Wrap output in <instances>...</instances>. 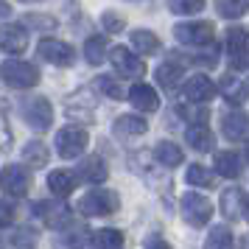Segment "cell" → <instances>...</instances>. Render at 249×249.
Masks as SVG:
<instances>
[{
  "instance_id": "obj_1",
  "label": "cell",
  "mask_w": 249,
  "mask_h": 249,
  "mask_svg": "<svg viewBox=\"0 0 249 249\" xmlns=\"http://www.w3.org/2000/svg\"><path fill=\"white\" fill-rule=\"evenodd\" d=\"M20 115H23V121L34 132H45L53 124V107L42 95H28V98H23L20 101Z\"/></svg>"
},
{
  "instance_id": "obj_2",
  "label": "cell",
  "mask_w": 249,
  "mask_h": 249,
  "mask_svg": "<svg viewBox=\"0 0 249 249\" xmlns=\"http://www.w3.org/2000/svg\"><path fill=\"white\" fill-rule=\"evenodd\" d=\"M118 207H121L118 193L107 191V188H95L87 196H81V202H79V210L84 215H90V218H101V215L118 213Z\"/></svg>"
},
{
  "instance_id": "obj_3",
  "label": "cell",
  "mask_w": 249,
  "mask_h": 249,
  "mask_svg": "<svg viewBox=\"0 0 249 249\" xmlns=\"http://www.w3.org/2000/svg\"><path fill=\"white\" fill-rule=\"evenodd\" d=\"M179 213H182V218L188 221L191 227H204L210 218H213V202L207 199V196H202V193H196V191H191V193H185L179 199Z\"/></svg>"
},
{
  "instance_id": "obj_4",
  "label": "cell",
  "mask_w": 249,
  "mask_h": 249,
  "mask_svg": "<svg viewBox=\"0 0 249 249\" xmlns=\"http://www.w3.org/2000/svg\"><path fill=\"white\" fill-rule=\"evenodd\" d=\"M3 81L9 87H17V90H28V87L39 84V70L31 62L9 59V62H3Z\"/></svg>"
},
{
  "instance_id": "obj_5",
  "label": "cell",
  "mask_w": 249,
  "mask_h": 249,
  "mask_svg": "<svg viewBox=\"0 0 249 249\" xmlns=\"http://www.w3.org/2000/svg\"><path fill=\"white\" fill-rule=\"evenodd\" d=\"M87 129L84 126H65L56 132V151L59 157L65 160H73V157H81L84 148H87Z\"/></svg>"
},
{
  "instance_id": "obj_6",
  "label": "cell",
  "mask_w": 249,
  "mask_h": 249,
  "mask_svg": "<svg viewBox=\"0 0 249 249\" xmlns=\"http://www.w3.org/2000/svg\"><path fill=\"white\" fill-rule=\"evenodd\" d=\"M227 59L232 70L249 68V31L247 28H230L227 31Z\"/></svg>"
},
{
  "instance_id": "obj_7",
  "label": "cell",
  "mask_w": 249,
  "mask_h": 249,
  "mask_svg": "<svg viewBox=\"0 0 249 249\" xmlns=\"http://www.w3.org/2000/svg\"><path fill=\"white\" fill-rule=\"evenodd\" d=\"M174 36H177V42H182V45L204 48V45L213 42L215 28H213V23H179L174 28Z\"/></svg>"
},
{
  "instance_id": "obj_8",
  "label": "cell",
  "mask_w": 249,
  "mask_h": 249,
  "mask_svg": "<svg viewBox=\"0 0 249 249\" xmlns=\"http://www.w3.org/2000/svg\"><path fill=\"white\" fill-rule=\"evenodd\" d=\"M34 215L42 218V224L51 227V230H65L70 224V207L62 202H36Z\"/></svg>"
},
{
  "instance_id": "obj_9",
  "label": "cell",
  "mask_w": 249,
  "mask_h": 249,
  "mask_svg": "<svg viewBox=\"0 0 249 249\" xmlns=\"http://www.w3.org/2000/svg\"><path fill=\"white\" fill-rule=\"evenodd\" d=\"M3 191L6 196H14V199H23L25 193L31 191V174L23 165H6L3 168Z\"/></svg>"
},
{
  "instance_id": "obj_10",
  "label": "cell",
  "mask_w": 249,
  "mask_h": 249,
  "mask_svg": "<svg viewBox=\"0 0 249 249\" xmlns=\"http://www.w3.org/2000/svg\"><path fill=\"white\" fill-rule=\"evenodd\" d=\"M112 65H115V70H118V76H126V79H140L143 73H146V65L140 62V59L129 51V48H124V45H118V48H112Z\"/></svg>"
},
{
  "instance_id": "obj_11",
  "label": "cell",
  "mask_w": 249,
  "mask_h": 249,
  "mask_svg": "<svg viewBox=\"0 0 249 249\" xmlns=\"http://www.w3.org/2000/svg\"><path fill=\"white\" fill-rule=\"evenodd\" d=\"M36 53H39V59H45L51 65H62V68H70L73 59H76L73 48L68 42H59V39H42L39 48H36Z\"/></svg>"
},
{
  "instance_id": "obj_12",
  "label": "cell",
  "mask_w": 249,
  "mask_h": 249,
  "mask_svg": "<svg viewBox=\"0 0 249 249\" xmlns=\"http://www.w3.org/2000/svg\"><path fill=\"white\" fill-rule=\"evenodd\" d=\"M185 98L191 104H207L210 98H215V84L207 76H193L185 81Z\"/></svg>"
},
{
  "instance_id": "obj_13",
  "label": "cell",
  "mask_w": 249,
  "mask_h": 249,
  "mask_svg": "<svg viewBox=\"0 0 249 249\" xmlns=\"http://www.w3.org/2000/svg\"><path fill=\"white\" fill-rule=\"evenodd\" d=\"M249 132V118L247 112H241V109H232V112H227L221 118V135L227 140H244Z\"/></svg>"
},
{
  "instance_id": "obj_14",
  "label": "cell",
  "mask_w": 249,
  "mask_h": 249,
  "mask_svg": "<svg viewBox=\"0 0 249 249\" xmlns=\"http://www.w3.org/2000/svg\"><path fill=\"white\" fill-rule=\"evenodd\" d=\"M129 101L135 109L140 112H157L160 109V95L154 92V87H148V84H135L132 90H129Z\"/></svg>"
},
{
  "instance_id": "obj_15",
  "label": "cell",
  "mask_w": 249,
  "mask_h": 249,
  "mask_svg": "<svg viewBox=\"0 0 249 249\" xmlns=\"http://www.w3.org/2000/svg\"><path fill=\"white\" fill-rule=\"evenodd\" d=\"M244 204H247V196H244L241 188H227V191L221 193V213H224V218H230V221H238V218L244 215Z\"/></svg>"
},
{
  "instance_id": "obj_16",
  "label": "cell",
  "mask_w": 249,
  "mask_h": 249,
  "mask_svg": "<svg viewBox=\"0 0 249 249\" xmlns=\"http://www.w3.org/2000/svg\"><path fill=\"white\" fill-rule=\"evenodd\" d=\"M76 174H79L84 182H90V185H101V182H107V165H104L101 157H84L79 162V168H76Z\"/></svg>"
},
{
  "instance_id": "obj_17",
  "label": "cell",
  "mask_w": 249,
  "mask_h": 249,
  "mask_svg": "<svg viewBox=\"0 0 249 249\" xmlns=\"http://www.w3.org/2000/svg\"><path fill=\"white\" fill-rule=\"evenodd\" d=\"M48 188H51L53 196L65 199V196H70V193L76 191V174H70V171H65V168L51 171V174H48Z\"/></svg>"
},
{
  "instance_id": "obj_18",
  "label": "cell",
  "mask_w": 249,
  "mask_h": 249,
  "mask_svg": "<svg viewBox=\"0 0 249 249\" xmlns=\"http://www.w3.org/2000/svg\"><path fill=\"white\" fill-rule=\"evenodd\" d=\"M115 135L121 137V140H129V137H140L146 135L148 124L143 121V118H137V115H121L118 121H115Z\"/></svg>"
},
{
  "instance_id": "obj_19",
  "label": "cell",
  "mask_w": 249,
  "mask_h": 249,
  "mask_svg": "<svg viewBox=\"0 0 249 249\" xmlns=\"http://www.w3.org/2000/svg\"><path fill=\"white\" fill-rule=\"evenodd\" d=\"M28 48V31L23 25H6L3 28V51L6 53H23Z\"/></svg>"
},
{
  "instance_id": "obj_20",
  "label": "cell",
  "mask_w": 249,
  "mask_h": 249,
  "mask_svg": "<svg viewBox=\"0 0 249 249\" xmlns=\"http://www.w3.org/2000/svg\"><path fill=\"white\" fill-rule=\"evenodd\" d=\"M185 140H188V146H191L193 151H199V154L213 151V135H210V129L204 124H193L191 129L185 132Z\"/></svg>"
},
{
  "instance_id": "obj_21",
  "label": "cell",
  "mask_w": 249,
  "mask_h": 249,
  "mask_svg": "<svg viewBox=\"0 0 249 249\" xmlns=\"http://www.w3.org/2000/svg\"><path fill=\"white\" fill-rule=\"evenodd\" d=\"M215 171L224 179H238L241 177V154L238 151H218L215 154Z\"/></svg>"
},
{
  "instance_id": "obj_22",
  "label": "cell",
  "mask_w": 249,
  "mask_h": 249,
  "mask_svg": "<svg viewBox=\"0 0 249 249\" xmlns=\"http://www.w3.org/2000/svg\"><path fill=\"white\" fill-rule=\"evenodd\" d=\"M182 73H185V68H182L179 62L168 59V62H162V65L157 68V84L162 87V90H174V87L179 84Z\"/></svg>"
},
{
  "instance_id": "obj_23",
  "label": "cell",
  "mask_w": 249,
  "mask_h": 249,
  "mask_svg": "<svg viewBox=\"0 0 249 249\" xmlns=\"http://www.w3.org/2000/svg\"><path fill=\"white\" fill-rule=\"evenodd\" d=\"M154 157H157L160 165H165V168H177V165H182L185 154H182V148L177 146V143L162 140V143H157V148H154Z\"/></svg>"
},
{
  "instance_id": "obj_24",
  "label": "cell",
  "mask_w": 249,
  "mask_h": 249,
  "mask_svg": "<svg viewBox=\"0 0 249 249\" xmlns=\"http://www.w3.org/2000/svg\"><path fill=\"white\" fill-rule=\"evenodd\" d=\"M23 160H25V165H31V168H42V165H48V160H51L48 146L42 143V140H31V143H25Z\"/></svg>"
},
{
  "instance_id": "obj_25",
  "label": "cell",
  "mask_w": 249,
  "mask_h": 249,
  "mask_svg": "<svg viewBox=\"0 0 249 249\" xmlns=\"http://www.w3.org/2000/svg\"><path fill=\"white\" fill-rule=\"evenodd\" d=\"M132 48L143 56H154L160 53V39L151 31H132Z\"/></svg>"
},
{
  "instance_id": "obj_26",
  "label": "cell",
  "mask_w": 249,
  "mask_h": 249,
  "mask_svg": "<svg viewBox=\"0 0 249 249\" xmlns=\"http://www.w3.org/2000/svg\"><path fill=\"white\" fill-rule=\"evenodd\" d=\"M247 92H249V87L244 81H238L235 76H224V79H221V95H224L230 104H241L247 98Z\"/></svg>"
},
{
  "instance_id": "obj_27",
  "label": "cell",
  "mask_w": 249,
  "mask_h": 249,
  "mask_svg": "<svg viewBox=\"0 0 249 249\" xmlns=\"http://www.w3.org/2000/svg\"><path fill=\"white\" fill-rule=\"evenodd\" d=\"M92 247L95 249H124V232L121 230H98L92 235Z\"/></svg>"
},
{
  "instance_id": "obj_28",
  "label": "cell",
  "mask_w": 249,
  "mask_h": 249,
  "mask_svg": "<svg viewBox=\"0 0 249 249\" xmlns=\"http://www.w3.org/2000/svg\"><path fill=\"white\" fill-rule=\"evenodd\" d=\"M232 247H235V238L230 232V227H213L202 249H232Z\"/></svg>"
},
{
  "instance_id": "obj_29",
  "label": "cell",
  "mask_w": 249,
  "mask_h": 249,
  "mask_svg": "<svg viewBox=\"0 0 249 249\" xmlns=\"http://www.w3.org/2000/svg\"><path fill=\"white\" fill-rule=\"evenodd\" d=\"M185 179L193 188H215V174L210 168H204V165H191L185 171Z\"/></svg>"
},
{
  "instance_id": "obj_30",
  "label": "cell",
  "mask_w": 249,
  "mask_h": 249,
  "mask_svg": "<svg viewBox=\"0 0 249 249\" xmlns=\"http://www.w3.org/2000/svg\"><path fill=\"white\" fill-rule=\"evenodd\" d=\"M215 12L227 20H238L249 12V0H215Z\"/></svg>"
},
{
  "instance_id": "obj_31",
  "label": "cell",
  "mask_w": 249,
  "mask_h": 249,
  "mask_svg": "<svg viewBox=\"0 0 249 249\" xmlns=\"http://www.w3.org/2000/svg\"><path fill=\"white\" fill-rule=\"evenodd\" d=\"M84 59L90 65H101L104 59H107V39L104 36H90L84 42Z\"/></svg>"
},
{
  "instance_id": "obj_32",
  "label": "cell",
  "mask_w": 249,
  "mask_h": 249,
  "mask_svg": "<svg viewBox=\"0 0 249 249\" xmlns=\"http://www.w3.org/2000/svg\"><path fill=\"white\" fill-rule=\"evenodd\" d=\"M87 232L84 227H73L70 232H65V238H56V249H81L87 244Z\"/></svg>"
},
{
  "instance_id": "obj_33",
  "label": "cell",
  "mask_w": 249,
  "mask_h": 249,
  "mask_svg": "<svg viewBox=\"0 0 249 249\" xmlns=\"http://www.w3.org/2000/svg\"><path fill=\"white\" fill-rule=\"evenodd\" d=\"M95 87L101 90V95H107V98H112V101L129 98V92H124V87H121V84H118L115 79H109V76H98V79H95Z\"/></svg>"
},
{
  "instance_id": "obj_34",
  "label": "cell",
  "mask_w": 249,
  "mask_h": 249,
  "mask_svg": "<svg viewBox=\"0 0 249 249\" xmlns=\"http://www.w3.org/2000/svg\"><path fill=\"white\" fill-rule=\"evenodd\" d=\"M23 23L28 28H34V31H53L56 28V17H51V14H25Z\"/></svg>"
},
{
  "instance_id": "obj_35",
  "label": "cell",
  "mask_w": 249,
  "mask_h": 249,
  "mask_svg": "<svg viewBox=\"0 0 249 249\" xmlns=\"http://www.w3.org/2000/svg\"><path fill=\"white\" fill-rule=\"evenodd\" d=\"M12 247L14 249H36V232L28 230V227H20L12 238Z\"/></svg>"
},
{
  "instance_id": "obj_36",
  "label": "cell",
  "mask_w": 249,
  "mask_h": 249,
  "mask_svg": "<svg viewBox=\"0 0 249 249\" xmlns=\"http://www.w3.org/2000/svg\"><path fill=\"white\" fill-rule=\"evenodd\" d=\"M168 9L174 14H196L204 9V0H168Z\"/></svg>"
},
{
  "instance_id": "obj_37",
  "label": "cell",
  "mask_w": 249,
  "mask_h": 249,
  "mask_svg": "<svg viewBox=\"0 0 249 249\" xmlns=\"http://www.w3.org/2000/svg\"><path fill=\"white\" fill-rule=\"evenodd\" d=\"M104 28H107V31H109V34H121V31H124V14H118V12H104Z\"/></svg>"
},
{
  "instance_id": "obj_38",
  "label": "cell",
  "mask_w": 249,
  "mask_h": 249,
  "mask_svg": "<svg viewBox=\"0 0 249 249\" xmlns=\"http://www.w3.org/2000/svg\"><path fill=\"white\" fill-rule=\"evenodd\" d=\"M177 112H179L182 118L193 121V124H204V121H207V109H188V107H179Z\"/></svg>"
},
{
  "instance_id": "obj_39",
  "label": "cell",
  "mask_w": 249,
  "mask_h": 249,
  "mask_svg": "<svg viewBox=\"0 0 249 249\" xmlns=\"http://www.w3.org/2000/svg\"><path fill=\"white\" fill-rule=\"evenodd\" d=\"M146 249H174V247H171L165 238H157V235H154V238H148V241H146Z\"/></svg>"
},
{
  "instance_id": "obj_40",
  "label": "cell",
  "mask_w": 249,
  "mask_h": 249,
  "mask_svg": "<svg viewBox=\"0 0 249 249\" xmlns=\"http://www.w3.org/2000/svg\"><path fill=\"white\" fill-rule=\"evenodd\" d=\"M12 221V202H3V224Z\"/></svg>"
},
{
  "instance_id": "obj_41",
  "label": "cell",
  "mask_w": 249,
  "mask_h": 249,
  "mask_svg": "<svg viewBox=\"0 0 249 249\" xmlns=\"http://www.w3.org/2000/svg\"><path fill=\"white\" fill-rule=\"evenodd\" d=\"M244 215H247V221H249V196H247V204H244Z\"/></svg>"
},
{
  "instance_id": "obj_42",
  "label": "cell",
  "mask_w": 249,
  "mask_h": 249,
  "mask_svg": "<svg viewBox=\"0 0 249 249\" xmlns=\"http://www.w3.org/2000/svg\"><path fill=\"white\" fill-rule=\"evenodd\" d=\"M247 87H249V84H247Z\"/></svg>"
}]
</instances>
